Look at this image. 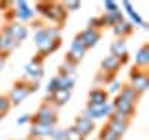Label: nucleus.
<instances>
[{
	"label": "nucleus",
	"mask_w": 149,
	"mask_h": 140,
	"mask_svg": "<svg viewBox=\"0 0 149 140\" xmlns=\"http://www.w3.org/2000/svg\"><path fill=\"white\" fill-rule=\"evenodd\" d=\"M34 11L36 15H39V19L49 21L52 26H60V28H63L65 21L69 17L62 2H37L34 6Z\"/></svg>",
	"instance_id": "f257e3e1"
},
{
	"label": "nucleus",
	"mask_w": 149,
	"mask_h": 140,
	"mask_svg": "<svg viewBox=\"0 0 149 140\" xmlns=\"http://www.w3.org/2000/svg\"><path fill=\"white\" fill-rule=\"evenodd\" d=\"M37 90H39V82H30L26 80V78H19V80L13 82L11 90H9L6 95L9 103H11V106H19L22 101H26L28 95H32V93H36Z\"/></svg>",
	"instance_id": "f03ea898"
},
{
	"label": "nucleus",
	"mask_w": 149,
	"mask_h": 140,
	"mask_svg": "<svg viewBox=\"0 0 149 140\" xmlns=\"http://www.w3.org/2000/svg\"><path fill=\"white\" fill-rule=\"evenodd\" d=\"M32 123H43V125H52V127H56V123H58V108L54 105H50L49 101L43 99L39 108L32 114Z\"/></svg>",
	"instance_id": "7ed1b4c3"
},
{
	"label": "nucleus",
	"mask_w": 149,
	"mask_h": 140,
	"mask_svg": "<svg viewBox=\"0 0 149 140\" xmlns=\"http://www.w3.org/2000/svg\"><path fill=\"white\" fill-rule=\"evenodd\" d=\"M58 37H62V28H60V26H52V24L34 32V41H36L37 50H43L45 47H49L54 39H58Z\"/></svg>",
	"instance_id": "20e7f679"
},
{
	"label": "nucleus",
	"mask_w": 149,
	"mask_h": 140,
	"mask_svg": "<svg viewBox=\"0 0 149 140\" xmlns=\"http://www.w3.org/2000/svg\"><path fill=\"white\" fill-rule=\"evenodd\" d=\"M129 84L134 88L138 93H146L149 90V73L143 71V69L140 67H132L129 73Z\"/></svg>",
	"instance_id": "39448f33"
},
{
	"label": "nucleus",
	"mask_w": 149,
	"mask_h": 140,
	"mask_svg": "<svg viewBox=\"0 0 149 140\" xmlns=\"http://www.w3.org/2000/svg\"><path fill=\"white\" fill-rule=\"evenodd\" d=\"M13 13H15V21L17 22H32L36 19V11H34V6H30L28 2H22V0H17L13 2Z\"/></svg>",
	"instance_id": "423d86ee"
},
{
	"label": "nucleus",
	"mask_w": 149,
	"mask_h": 140,
	"mask_svg": "<svg viewBox=\"0 0 149 140\" xmlns=\"http://www.w3.org/2000/svg\"><path fill=\"white\" fill-rule=\"evenodd\" d=\"M2 32H4V34H8L17 45H21L22 41L28 37V26L22 24V22H17V21H13V22H9V24H6V26L2 28Z\"/></svg>",
	"instance_id": "0eeeda50"
},
{
	"label": "nucleus",
	"mask_w": 149,
	"mask_h": 140,
	"mask_svg": "<svg viewBox=\"0 0 149 140\" xmlns=\"http://www.w3.org/2000/svg\"><path fill=\"white\" fill-rule=\"evenodd\" d=\"M110 101V95L106 92V88H101V86H93L90 92H88V103L86 106H104L106 103Z\"/></svg>",
	"instance_id": "6e6552de"
},
{
	"label": "nucleus",
	"mask_w": 149,
	"mask_h": 140,
	"mask_svg": "<svg viewBox=\"0 0 149 140\" xmlns=\"http://www.w3.org/2000/svg\"><path fill=\"white\" fill-rule=\"evenodd\" d=\"M74 37H77V39L80 41L84 47H86V50H90V49H93V47L101 41L102 32L101 30H91V28H84V30L78 32Z\"/></svg>",
	"instance_id": "1a4fd4ad"
},
{
	"label": "nucleus",
	"mask_w": 149,
	"mask_h": 140,
	"mask_svg": "<svg viewBox=\"0 0 149 140\" xmlns=\"http://www.w3.org/2000/svg\"><path fill=\"white\" fill-rule=\"evenodd\" d=\"M88 54V50H86V47H84L80 41L77 39V37H73V41H71V45H69V50H67V54H65V58L63 60H69V62H73V64H80L82 60H84V56Z\"/></svg>",
	"instance_id": "9d476101"
},
{
	"label": "nucleus",
	"mask_w": 149,
	"mask_h": 140,
	"mask_svg": "<svg viewBox=\"0 0 149 140\" xmlns=\"http://www.w3.org/2000/svg\"><path fill=\"white\" fill-rule=\"evenodd\" d=\"M82 114H86L88 118H90L91 121L95 120H108L112 114H114V108H112V103L108 101L104 106H86V110L82 112Z\"/></svg>",
	"instance_id": "9b49d317"
},
{
	"label": "nucleus",
	"mask_w": 149,
	"mask_h": 140,
	"mask_svg": "<svg viewBox=\"0 0 149 140\" xmlns=\"http://www.w3.org/2000/svg\"><path fill=\"white\" fill-rule=\"evenodd\" d=\"M110 103H112V108H114V114H119V116H125V118H129V120H134V116H136V106L134 105L119 99L118 95H116L114 101H110Z\"/></svg>",
	"instance_id": "f8f14e48"
},
{
	"label": "nucleus",
	"mask_w": 149,
	"mask_h": 140,
	"mask_svg": "<svg viewBox=\"0 0 149 140\" xmlns=\"http://www.w3.org/2000/svg\"><path fill=\"white\" fill-rule=\"evenodd\" d=\"M73 127L78 131V133L82 134L84 138H90V134L95 131V121H91L90 118H88L86 114H78L77 118H74V123H73Z\"/></svg>",
	"instance_id": "ddd939ff"
},
{
	"label": "nucleus",
	"mask_w": 149,
	"mask_h": 140,
	"mask_svg": "<svg viewBox=\"0 0 149 140\" xmlns=\"http://www.w3.org/2000/svg\"><path fill=\"white\" fill-rule=\"evenodd\" d=\"M106 123L110 125L112 129L116 131V133L119 134L121 138H123V134L129 131L130 127V123H132V120H129V118H125V116H119V114H112L108 120H106Z\"/></svg>",
	"instance_id": "4468645a"
},
{
	"label": "nucleus",
	"mask_w": 149,
	"mask_h": 140,
	"mask_svg": "<svg viewBox=\"0 0 149 140\" xmlns=\"http://www.w3.org/2000/svg\"><path fill=\"white\" fill-rule=\"evenodd\" d=\"M52 125H43V123H30L28 131V140H49L52 133Z\"/></svg>",
	"instance_id": "2eb2a0df"
},
{
	"label": "nucleus",
	"mask_w": 149,
	"mask_h": 140,
	"mask_svg": "<svg viewBox=\"0 0 149 140\" xmlns=\"http://www.w3.org/2000/svg\"><path fill=\"white\" fill-rule=\"evenodd\" d=\"M121 67H123V65H121L119 58H116V56L108 54V56H104V58L101 60V67H99V71L108 73V75H114V77H116Z\"/></svg>",
	"instance_id": "dca6fc26"
},
{
	"label": "nucleus",
	"mask_w": 149,
	"mask_h": 140,
	"mask_svg": "<svg viewBox=\"0 0 149 140\" xmlns=\"http://www.w3.org/2000/svg\"><path fill=\"white\" fill-rule=\"evenodd\" d=\"M99 17L102 21V28H114L121 21H125L123 11H119V9H116V11H102Z\"/></svg>",
	"instance_id": "f3484780"
},
{
	"label": "nucleus",
	"mask_w": 149,
	"mask_h": 140,
	"mask_svg": "<svg viewBox=\"0 0 149 140\" xmlns=\"http://www.w3.org/2000/svg\"><path fill=\"white\" fill-rule=\"evenodd\" d=\"M134 67H140L143 71L149 69V43H143L134 54Z\"/></svg>",
	"instance_id": "a211bd4d"
},
{
	"label": "nucleus",
	"mask_w": 149,
	"mask_h": 140,
	"mask_svg": "<svg viewBox=\"0 0 149 140\" xmlns=\"http://www.w3.org/2000/svg\"><path fill=\"white\" fill-rule=\"evenodd\" d=\"M118 97L136 106L138 101H140V97H142V93H138L132 86H130V84H123V86H121V90H119V93H118Z\"/></svg>",
	"instance_id": "6ab92c4d"
},
{
	"label": "nucleus",
	"mask_w": 149,
	"mask_h": 140,
	"mask_svg": "<svg viewBox=\"0 0 149 140\" xmlns=\"http://www.w3.org/2000/svg\"><path fill=\"white\" fill-rule=\"evenodd\" d=\"M43 75H45V65H30V64H26L22 78H26V80H30V82H39L41 78H43Z\"/></svg>",
	"instance_id": "aec40b11"
},
{
	"label": "nucleus",
	"mask_w": 149,
	"mask_h": 140,
	"mask_svg": "<svg viewBox=\"0 0 149 140\" xmlns=\"http://www.w3.org/2000/svg\"><path fill=\"white\" fill-rule=\"evenodd\" d=\"M71 93L73 92H67V90H58L56 93H52V95H47L45 101H49L50 105H54L56 108H60V106L67 105L69 101H71Z\"/></svg>",
	"instance_id": "412c9836"
},
{
	"label": "nucleus",
	"mask_w": 149,
	"mask_h": 140,
	"mask_svg": "<svg viewBox=\"0 0 149 140\" xmlns=\"http://www.w3.org/2000/svg\"><path fill=\"white\" fill-rule=\"evenodd\" d=\"M17 47H19V45H17L15 41L11 39V37H9L8 34H4V32L0 30V54L8 58V56H9V54L13 52V50L17 49Z\"/></svg>",
	"instance_id": "4be33fe9"
},
{
	"label": "nucleus",
	"mask_w": 149,
	"mask_h": 140,
	"mask_svg": "<svg viewBox=\"0 0 149 140\" xmlns=\"http://www.w3.org/2000/svg\"><path fill=\"white\" fill-rule=\"evenodd\" d=\"M112 32H114L116 39H127L129 36H132V32H134V26L130 24L129 21H121L119 24H116L114 28H112Z\"/></svg>",
	"instance_id": "5701e85b"
},
{
	"label": "nucleus",
	"mask_w": 149,
	"mask_h": 140,
	"mask_svg": "<svg viewBox=\"0 0 149 140\" xmlns=\"http://www.w3.org/2000/svg\"><path fill=\"white\" fill-rule=\"evenodd\" d=\"M123 8L127 9V13H129V17H130V21H129V22H130L132 26H142L143 22H146V21L142 19V15H140L136 9L132 8V4H130L129 0H125V2H123Z\"/></svg>",
	"instance_id": "b1692460"
},
{
	"label": "nucleus",
	"mask_w": 149,
	"mask_h": 140,
	"mask_svg": "<svg viewBox=\"0 0 149 140\" xmlns=\"http://www.w3.org/2000/svg\"><path fill=\"white\" fill-rule=\"evenodd\" d=\"M110 54L116 56V58H119V56L123 54H129L127 50V39H116L110 43Z\"/></svg>",
	"instance_id": "393cba45"
},
{
	"label": "nucleus",
	"mask_w": 149,
	"mask_h": 140,
	"mask_svg": "<svg viewBox=\"0 0 149 140\" xmlns=\"http://www.w3.org/2000/svg\"><path fill=\"white\" fill-rule=\"evenodd\" d=\"M77 64L69 62V60H63L62 64L58 65V75L60 77H77Z\"/></svg>",
	"instance_id": "a878e982"
},
{
	"label": "nucleus",
	"mask_w": 149,
	"mask_h": 140,
	"mask_svg": "<svg viewBox=\"0 0 149 140\" xmlns=\"http://www.w3.org/2000/svg\"><path fill=\"white\" fill-rule=\"evenodd\" d=\"M97 140H121V136L110 127L108 123H104V125H102V129L99 131V138H97Z\"/></svg>",
	"instance_id": "bb28decb"
},
{
	"label": "nucleus",
	"mask_w": 149,
	"mask_h": 140,
	"mask_svg": "<svg viewBox=\"0 0 149 140\" xmlns=\"http://www.w3.org/2000/svg\"><path fill=\"white\" fill-rule=\"evenodd\" d=\"M114 75H108V73H102V71H97L95 75V86H104V84H110L112 80H114Z\"/></svg>",
	"instance_id": "cd10ccee"
},
{
	"label": "nucleus",
	"mask_w": 149,
	"mask_h": 140,
	"mask_svg": "<svg viewBox=\"0 0 149 140\" xmlns=\"http://www.w3.org/2000/svg\"><path fill=\"white\" fill-rule=\"evenodd\" d=\"M58 90H62V84H60V77L56 75V77H52L49 80V84H47V95H52V93H56Z\"/></svg>",
	"instance_id": "c85d7f7f"
},
{
	"label": "nucleus",
	"mask_w": 149,
	"mask_h": 140,
	"mask_svg": "<svg viewBox=\"0 0 149 140\" xmlns=\"http://www.w3.org/2000/svg\"><path fill=\"white\" fill-rule=\"evenodd\" d=\"M9 110H11V103H9L8 95H0V118H4Z\"/></svg>",
	"instance_id": "c756f323"
},
{
	"label": "nucleus",
	"mask_w": 149,
	"mask_h": 140,
	"mask_svg": "<svg viewBox=\"0 0 149 140\" xmlns=\"http://www.w3.org/2000/svg\"><path fill=\"white\" fill-rule=\"evenodd\" d=\"M121 86H123V82L121 80H118V78H114L110 84H108V88H106V92H108V95H118L119 93V90H121Z\"/></svg>",
	"instance_id": "7c9ffc66"
},
{
	"label": "nucleus",
	"mask_w": 149,
	"mask_h": 140,
	"mask_svg": "<svg viewBox=\"0 0 149 140\" xmlns=\"http://www.w3.org/2000/svg\"><path fill=\"white\" fill-rule=\"evenodd\" d=\"M65 140H86V138H84L82 134H80V133H78V131L71 125V127L65 129Z\"/></svg>",
	"instance_id": "2f4dec72"
},
{
	"label": "nucleus",
	"mask_w": 149,
	"mask_h": 140,
	"mask_svg": "<svg viewBox=\"0 0 149 140\" xmlns=\"http://www.w3.org/2000/svg\"><path fill=\"white\" fill-rule=\"evenodd\" d=\"M86 28H91V30H101L102 32V21H101V17L97 15V17H91L90 21H88V26Z\"/></svg>",
	"instance_id": "473e14b6"
},
{
	"label": "nucleus",
	"mask_w": 149,
	"mask_h": 140,
	"mask_svg": "<svg viewBox=\"0 0 149 140\" xmlns=\"http://www.w3.org/2000/svg\"><path fill=\"white\" fill-rule=\"evenodd\" d=\"M63 4V8H65V11L67 13H71V11H78V9L82 8V2H62Z\"/></svg>",
	"instance_id": "72a5a7b5"
},
{
	"label": "nucleus",
	"mask_w": 149,
	"mask_h": 140,
	"mask_svg": "<svg viewBox=\"0 0 149 140\" xmlns=\"http://www.w3.org/2000/svg\"><path fill=\"white\" fill-rule=\"evenodd\" d=\"M49 140H65V129L54 127L52 133H50V136H49Z\"/></svg>",
	"instance_id": "f704fd0d"
},
{
	"label": "nucleus",
	"mask_w": 149,
	"mask_h": 140,
	"mask_svg": "<svg viewBox=\"0 0 149 140\" xmlns=\"http://www.w3.org/2000/svg\"><path fill=\"white\" fill-rule=\"evenodd\" d=\"M102 8H104V11H116V9H119V4L112 2V0H104V2H102Z\"/></svg>",
	"instance_id": "c9c22d12"
},
{
	"label": "nucleus",
	"mask_w": 149,
	"mask_h": 140,
	"mask_svg": "<svg viewBox=\"0 0 149 140\" xmlns=\"http://www.w3.org/2000/svg\"><path fill=\"white\" fill-rule=\"evenodd\" d=\"M30 26L34 28V32H37V30H41V28H45L47 24H45V21H43V19H34V21L30 22Z\"/></svg>",
	"instance_id": "e433bc0d"
},
{
	"label": "nucleus",
	"mask_w": 149,
	"mask_h": 140,
	"mask_svg": "<svg viewBox=\"0 0 149 140\" xmlns=\"http://www.w3.org/2000/svg\"><path fill=\"white\" fill-rule=\"evenodd\" d=\"M26 123H32V114H21L17 118V125H26Z\"/></svg>",
	"instance_id": "4c0bfd02"
},
{
	"label": "nucleus",
	"mask_w": 149,
	"mask_h": 140,
	"mask_svg": "<svg viewBox=\"0 0 149 140\" xmlns=\"http://www.w3.org/2000/svg\"><path fill=\"white\" fill-rule=\"evenodd\" d=\"M11 8H13V2H0V9H6V11H9Z\"/></svg>",
	"instance_id": "58836bf2"
},
{
	"label": "nucleus",
	"mask_w": 149,
	"mask_h": 140,
	"mask_svg": "<svg viewBox=\"0 0 149 140\" xmlns=\"http://www.w3.org/2000/svg\"><path fill=\"white\" fill-rule=\"evenodd\" d=\"M6 56H2V54H0V71H2V69H4V65H6Z\"/></svg>",
	"instance_id": "ea45409f"
},
{
	"label": "nucleus",
	"mask_w": 149,
	"mask_h": 140,
	"mask_svg": "<svg viewBox=\"0 0 149 140\" xmlns=\"http://www.w3.org/2000/svg\"><path fill=\"white\" fill-rule=\"evenodd\" d=\"M17 140H28V138H17Z\"/></svg>",
	"instance_id": "a19ab883"
},
{
	"label": "nucleus",
	"mask_w": 149,
	"mask_h": 140,
	"mask_svg": "<svg viewBox=\"0 0 149 140\" xmlns=\"http://www.w3.org/2000/svg\"><path fill=\"white\" fill-rule=\"evenodd\" d=\"M0 120H2V118H0Z\"/></svg>",
	"instance_id": "79ce46f5"
}]
</instances>
